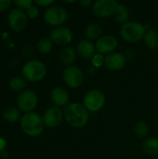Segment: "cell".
Masks as SVG:
<instances>
[{
	"label": "cell",
	"instance_id": "1",
	"mask_svg": "<svg viewBox=\"0 0 158 159\" xmlns=\"http://www.w3.org/2000/svg\"><path fill=\"white\" fill-rule=\"evenodd\" d=\"M63 116L66 123L74 129L84 128L89 119V112L78 102H73L64 107Z\"/></svg>",
	"mask_w": 158,
	"mask_h": 159
},
{
	"label": "cell",
	"instance_id": "2",
	"mask_svg": "<svg viewBox=\"0 0 158 159\" xmlns=\"http://www.w3.org/2000/svg\"><path fill=\"white\" fill-rule=\"evenodd\" d=\"M20 126L22 131L29 137L40 136L45 129L43 117L34 112L24 114L20 120Z\"/></svg>",
	"mask_w": 158,
	"mask_h": 159
},
{
	"label": "cell",
	"instance_id": "3",
	"mask_svg": "<svg viewBox=\"0 0 158 159\" xmlns=\"http://www.w3.org/2000/svg\"><path fill=\"white\" fill-rule=\"evenodd\" d=\"M21 74L23 78L29 82H38L44 79L47 75V66L44 62L38 60L27 61L22 69Z\"/></svg>",
	"mask_w": 158,
	"mask_h": 159
},
{
	"label": "cell",
	"instance_id": "4",
	"mask_svg": "<svg viewBox=\"0 0 158 159\" xmlns=\"http://www.w3.org/2000/svg\"><path fill=\"white\" fill-rule=\"evenodd\" d=\"M146 31L142 23L139 21H128L121 26L120 35L127 42L136 43L143 39Z\"/></svg>",
	"mask_w": 158,
	"mask_h": 159
},
{
	"label": "cell",
	"instance_id": "5",
	"mask_svg": "<svg viewBox=\"0 0 158 159\" xmlns=\"http://www.w3.org/2000/svg\"><path fill=\"white\" fill-rule=\"evenodd\" d=\"M106 102L105 94L100 89L89 90L83 99V105L91 113L99 112L104 106Z\"/></svg>",
	"mask_w": 158,
	"mask_h": 159
},
{
	"label": "cell",
	"instance_id": "6",
	"mask_svg": "<svg viewBox=\"0 0 158 159\" xmlns=\"http://www.w3.org/2000/svg\"><path fill=\"white\" fill-rule=\"evenodd\" d=\"M44 19L48 25L60 27L68 20V13L64 7L53 5L46 9L44 13Z\"/></svg>",
	"mask_w": 158,
	"mask_h": 159
},
{
	"label": "cell",
	"instance_id": "7",
	"mask_svg": "<svg viewBox=\"0 0 158 159\" xmlns=\"http://www.w3.org/2000/svg\"><path fill=\"white\" fill-rule=\"evenodd\" d=\"M17 107L20 111L26 113H31L38 103V97L36 93L31 89H26L20 93L16 101Z\"/></svg>",
	"mask_w": 158,
	"mask_h": 159
},
{
	"label": "cell",
	"instance_id": "8",
	"mask_svg": "<svg viewBox=\"0 0 158 159\" xmlns=\"http://www.w3.org/2000/svg\"><path fill=\"white\" fill-rule=\"evenodd\" d=\"M63 80L66 86L71 89H76L83 84L84 75L81 69L74 65H70L66 67L62 73Z\"/></svg>",
	"mask_w": 158,
	"mask_h": 159
},
{
	"label": "cell",
	"instance_id": "9",
	"mask_svg": "<svg viewBox=\"0 0 158 159\" xmlns=\"http://www.w3.org/2000/svg\"><path fill=\"white\" fill-rule=\"evenodd\" d=\"M7 22L13 31L21 32L26 28L28 24V16L22 9L14 8L8 13Z\"/></svg>",
	"mask_w": 158,
	"mask_h": 159
},
{
	"label": "cell",
	"instance_id": "10",
	"mask_svg": "<svg viewBox=\"0 0 158 159\" xmlns=\"http://www.w3.org/2000/svg\"><path fill=\"white\" fill-rule=\"evenodd\" d=\"M117 5L116 0H97L92 5V10L98 18L105 19L114 14Z\"/></svg>",
	"mask_w": 158,
	"mask_h": 159
},
{
	"label": "cell",
	"instance_id": "11",
	"mask_svg": "<svg viewBox=\"0 0 158 159\" xmlns=\"http://www.w3.org/2000/svg\"><path fill=\"white\" fill-rule=\"evenodd\" d=\"M42 117L45 127L48 129H55L59 127L64 119L63 111L56 106L47 108Z\"/></svg>",
	"mask_w": 158,
	"mask_h": 159
},
{
	"label": "cell",
	"instance_id": "12",
	"mask_svg": "<svg viewBox=\"0 0 158 159\" xmlns=\"http://www.w3.org/2000/svg\"><path fill=\"white\" fill-rule=\"evenodd\" d=\"M48 38L54 44L65 46V45H68L69 43L72 42L73 33L69 28L64 27V26L55 27L54 29H52L50 31Z\"/></svg>",
	"mask_w": 158,
	"mask_h": 159
},
{
	"label": "cell",
	"instance_id": "13",
	"mask_svg": "<svg viewBox=\"0 0 158 159\" xmlns=\"http://www.w3.org/2000/svg\"><path fill=\"white\" fill-rule=\"evenodd\" d=\"M95 47L98 53L108 55L115 52V48H117V39L115 38V36L111 34L102 35L96 41Z\"/></svg>",
	"mask_w": 158,
	"mask_h": 159
},
{
	"label": "cell",
	"instance_id": "14",
	"mask_svg": "<svg viewBox=\"0 0 158 159\" xmlns=\"http://www.w3.org/2000/svg\"><path fill=\"white\" fill-rule=\"evenodd\" d=\"M127 63V58L118 52H113L105 56L104 66L111 71L122 70Z\"/></svg>",
	"mask_w": 158,
	"mask_h": 159
},
{
	"label": "cell",
	"instance_id": "15",
	"mask_svg": "<svg viewBox=\"0 0 158 159\" xmlns=\"http://www.w3.org/2000/svg\"><path fill=\"white\" fill-rule=\"evenodd\" d=\"M69 99L68 91L61 87H56L50 92V100L56 107H66L68 105Z\"/></svg>",
	"mask_w": 158,
	"mask_h": 159
},
{
	"label": "cell",
	"instance_id": "16",
	"mask_svg": "<svg viewBox=\"0 0 158 159\" xmlns=\"http://www.w3.org/2000/svg\"><path fill=\"white\" fill-rule=\"evenodd\" d=\"M76 51L80 55V57L84 59H92V57L96 54V47L95 45L88 39H83L78 42L76 46Z\"/></svg>",
	"mask_w": 158,
	"mask_h": 159
},
{
	"label": "cell",
	"instance_id": "17",
	"mask_svg": "<svg viewBox=\"0 0 158 159\" xmlns=\"http://www.w3.org/2000/svg\"><path fill=\"white\" fill-rule=\"evenodd\" d=\"M113 17H114L115 20L118 24L124 25L125 23H127L129 21V8L124 4H119L118 3L117 7L115 9V12L113 14Z\"/></svg>",
	"mask_w": 158,
	"mask_h": 159
},
{
	"label": "cell",
	"instance_id": "18",
	"mask_svg": "<svg viewBox=\"0 0 158 159\" xmlns=\"http://www.w3.org/2000/svg\"><path fill=\"white\" fill-rule=\"evenodd\" d=\"M2 116L7 122H9V123H15L20 120L21 118L20 109L15 106L6 107L2 112Z\"/></svg>",
	"mask_w": 158,
	"mask_h": 159
},
{
	"label": "cell",
	"instance_id": "19",
	"mask_svg": "<svg viewBox=\"0 0 158 159\" xmlns=\"http://www.w3.org/2000/svg\"><path fill=\"white\" fill-rule=\"evenodd\" d=\"M59 57H60V61L61 63H63L65 65H70L75 61L76 52H75L74 48H73L72 47L66 46L61 50Z\"/></svg>",
	"mask_w": 158,
	"mask_h": 159
},
{
	"label": "cell",
	"instance_id": "20",
	"mask_svg": "<svg viewBox=\"0 0 158 159\" xmlns=\"http://www.w3.org/2000/svg\"><path fill=\"white\" fill-rule=\"evenodd\" d=\"M142 150L150 156H158V139L148 138L142 143Z\"/></svg>",
	"mask_w": 158,
	"mask_h": 159
},
{
	"label": "cell",
	"instance_id": "21",
	"mask_svg": "<svg viewBox=\"0 0 158 159\" xmlns=\"http://www.w3.org/2000/svg\"><path fill=\"white\" fill-rule=\"evenodd\" d=\"M143 41L148 48L156 49L158 48V33L153 29L147 30L144 34Z\"/></svg>",
	"mask_w": 158,
	"mask_h": 159
},
{
	"label": "cell",
	"instance_id": "22",
	"mask_svg": "<svg viewBox=\"0 0 158 159\" xmlns=\"http://www.w3.org/2000/svg\"><path fill=\"white\" fill-rule=\"evenodd\" d=\"M85 34L88 40H98L102 36V27L98 23H90L87 26Z\"/></svg>",
	"mask_w": 158,
	"mask_h": 159
},
{
	"label": "cell",
	"instance_id": "23",
	"mask_svg": "<svg viewBox=\"0 0 158 159\" xmlns=\"http://www.w3.org/2000/svg\"><path fill=\"white\" fill-rule=\"evenodd\" d=\"M8 86L12 91L21 93L22 91H24V89L26 87V80L21 76H15L10 79Z\"/></svg>",
	"mask_w": 158,
	"mask_h": 159
},
{
	"label": "cell",
	"instance_id": "24",
	"mask_svg": "<svg viewBox=\"0 0 158 159\" xmlns=\"http://www.w3.org/2000/svg\"><path fill=\"white\" fill-rule=\"evenodd\" d=\"M36 48L38 49V51L41 53V54H48L51 50H52V48H53V43L52 41L47 38V37H43L41 38L37 44H36Z\"/></svg>",
	"mask_w": 158,
	"mask_h": 159
},
{
	"label": "cell",
	"instance_id": "25",
	"mask_svg": "<svg viewBox=\"0 0 158 159\" xmlns=\"http://www.w3.org/2000/svg\"><path fill=\"white\" fill-rule=\"evenodd\" d=\"M134 133L137 137L143 139L149 134V127L146 122L139 121L134 126Z\"/></svg>",
	"mask_w": 158,
	"mask_h": 159
},
{
	"label": "cell",
	"instance_id": "26",
	"mask_svg": "<svg viewBox=\"0 0 158 159\" xmlns=\"http://www.w3.org/2000/svg\"><path fill=\"white\" fill-rule=\"evenodd\" d=\"M105 57L101 53H96L91 59V65L94 68H101L104 65Z\"/></svg>",
	"mask_w": 158,
	"mask_h": 159
},
{
	"label": "cell",
	"instance_id": "27",
	"mask_svg": "<svg viewBox=\"0 0 158 159\" xmlns=\"http://www.w3.org/2000/svg\"><path fill=\"white\" fill-rule=\"evenodd\" d=\"M13 3L18 7V8L23 10V9H28L31 6L34 5V2L32 0H15Z\"/></svg>",
	"mask_w": 158,
	"mask_h": 159
},
{
	"label": "cell",
	"instance_id": "28",
	"mask_svg": "<svg viewBox=\"0 0 158 159\" xmlns=\"http://www.w3.org/2000/svg\"><path fill=\"white\" fill-rule=\"evenodd\" d=\"M39 13H40L39 8L36 6H34V5L31 6L28 9H26V14H27L28 18H30V19H36V18H38Z\"/></svg>",
	"mask_w": 158,
	"mask_h": 159
},
{
	"label": "cell",
	"instance_id": "29",
	"mask_svg": "<svg viewBox=\"0 0 158 159\" xmlns=\"http://www.w3.org/2000/svg\"><path fill=\"white\" fill-rule=\"evenodd\" d=\"M55 3L54 0H35L34 4L39 6V7H49L51 6H53V4Z\"/></svg>",
	"mask_w": 158,
	"mask_h": 159
},
{
	"label": "cell",
	"instance_id": "30",
	"mask_svg": "<svg viewBox=\"0 0 158 159\" xmlns=\"http://www.w3.org/2000/svg\"><path fill=\"white\" fill-rule=\"evenodd\" d=\"M11 3L12 2L10 0H0V11L7 10L10 7Z\"/></svg>",
	"mask_w": 158,
	"mask_h": 159
},
{
	"label": "cell",
	"instance_id": "31",
	"mask_svg": "<svg viewBox=\"0 0 158 159\" xmlns=\"http://www.w3.org/2000/svg\"><path fill=\"white\" fill-rule=\"evenodd\" d=\"M80 4L84 7L88 8V7H89L92 5V1L91 0H82V1H80Z\"/></svg>",
	"mask_w": 158,
	"mask_h": 159
},
{
	"label": "cell",
	"instance_id": "32",
	"mask_svg": "<svg viewBox=\"0 0 158 159\" xmlns=\"http://www.w3.org/2000/svg\"><path fill=\"white\" fill-rule=\"evenodd\" d=\"M6 145H7V143H6V140L2 137H0V151L4 150L6 148Z\"/></svg>",
	"mask_w": 158,
	"mask_h": 159
},
{
	"label": "cell",
	"instance_id": "33",
	"mask_svg": "<svg viewBox=\"0 0 158 159\" xmlns=\"http://www.w3.org/2000/svg\"><path fill=\"white\" fill-rule=\"evenodd\" d=\"M156 159H158V156H157V157H156Z\"/></svg>",
	"mask_w": 158,
	"mask_h": 159
}]
</instances>
